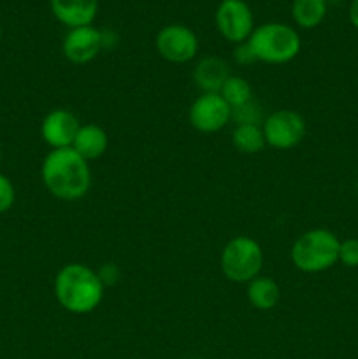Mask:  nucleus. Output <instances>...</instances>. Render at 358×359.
<instances>
[{
  "label": "nucleus",
  "instance_id": "f257e3e1",
  "mask_svg": "<svg viewBox=\"0 0 358 359\" xmlns=\"http://www.w3.org/2000/svg\"><path fill=\"white\" fill-rule=\"evenodd\" d=\"M41 175L48 191L67 202L83 198L91 186L90 165L72 147L51 149L42 161Z\"/></svg>",
  "mask_w": 358,
  "mask_h": 359
},
{
  "label": "nucleus",
  "instance_id": "f03ea898",
  "mask_svg": "<svg viewBox=\"0 0 358 359\" xmlns=\"http://www.w3.org/2000/svg\"><path fill=\"white\" fill-rule=\"evenodd\" d=\"M55 297L72 314H90L104 298V284L97 270L84 263H69L55 277Z\"/></svg>",
  "mask_w": 358,
  "mask_h": 359
},
{
  "label": "nucleus",
  "instance_id": "7ed1b4c3",
  "mask_svg": "<svg viewBox=\"0 0 358 359\" xmlns=\"http://www.w3.org/2000/svg\"><path fill=\"white\" fill-rule=\"evenodd\" d=\"M256 62L270 63V65H283L291 62L300 53V35L295 28L286 23H263L253 30L248 39Z\"/></svg>",
  "mask_w": 358,
  "mask_h": 359
},
{
  "label": "nucleus",
  "instance_id": "20e7f679",
  "mask_svg": "<svg viewBox=\"0 0 358 359\" xmlns=\"http://www.w3.org/2000/svg\"><path fill=\"white\" fill-rule=\"evenodd\" d=\"M340 241L326 228H314L295 241L291 245V263L304 273H319L332 269L339 262Z\"/></svg>",
  "mask_w": 358,
  "mask_h": 359
},
{
  "label": "nucleus",
  "instance_id": "39448f33",
  "mask_svg": "<svg viewBox=\"0 0 358 359\" xmlns=\"http://www.w3.org/2000/svg\"><path fill=\"white\" fill-rule=\"evenodd\" d=\"M263 266V251L258 242L246 235H239L221 251V272L228 280L248 284L260 276Z\"/></svg>",
  "mask_w": 358,
  "mask_h": 359
},
{
  "label": "nucleus",
  "instance_id": "423d86ee",
  "mask_svg": "<svg viewBox=\"0 0 358 359\" xmlns=\"http://www.w3.org/2000/svg\"><path fill=\"white\" fill-rule=\"evenodd\" d=\"M214 23L221 37L234 44H242L255 30L251 7L244 0H221L214 13Z\"/></svg>",
  "mask_w": 358,
  "mask_h": 359
},
{
  "label": "nucleus",
  "instance_id": "0eeeda50",
  "mask_svg": "<svg viewBox=\"0 0 358 359\" xmlns=\"http://www.w3.org/2000/svg\"><path fill=\"white\" fill-rule=\"evenodd\" d=\"M262 130L267 146L274 149H291L302 142L307 126H305V119L297 111L281 109L267 116Z\"/></svg>",
  "mask_w": 358,
  "mask_h": 359
},
{
  "label": "nucleus",
  "instance_id": "6e6552de",
  "mask_svg": "<svg viewBox=\"0 0 358 359\" xmlns=\"http://www.w3.org/2000/svg\"><path fill=\"white\" fill-rule=\"evenodd\" d=\"M190 125L202 133L220 132L232 121V107L220 93H202L188 112Z\"/></svg>",
  "mask_w": 358,
  "mask_h": 359
},
{
  "label": "nucleus",
  "instance_id": "1a4fd4ad",
  "mask_svg": "<svg viewBox=\"0 0 358 359\" xmlns=\"http://www.w3.org/2000/svg\"><path fill=\"white\" fill-rule=\"evenodd\" d=\"M157 51L171 63H186L195 58L199 51V39L192 28L185 25H167L157 34Z\"/></svg>",
  "mask_w": 358,
  "mask_h": 359
},
{
  "label": "nucleus",
  "instance_id": "9d476101",
  "mask_svg": "<svg viewBox=\"0 0 358 359\" xmlns=\"http://www.w3.org/2000/svg\"><path fill=\"white\" fill-rule=\"evenodd\" d=\"M102 48H104V37H102V32L97 30L93 25L70 28L62 42L63 56L76 65L91 62Z\"/></svg>",
  "mask_w": 358,
  "mask_h": 359
},
{
  "label": "nucleus",
  "instance_id": "9b49d317",
  "mask_svg": "<svg viewBox=\"0 0 358 359\" xmlns=\"http://www.w3.org/2000/svg\"><path fill=\"white\" fill-rule=\"evenodd\" d=\"M79 128V119L72 112L67 109H53L42 119L41 135L51 149H65L72 147Z\"/></svg>",
  "mask_w": 358,
  "mask_h": 359
},
{
  "label": "nucleus",
  "instance_id": "f8f14e48",
  "mask_svg": "<svg viewBox=\"0 0 358 359\" xmlns=\"http://www.w3.org/2000/svg\"><path fill=\"white\" fill-rule=\"evenodd\" d=\"M51 13L70 28L90 27L98 13V0H49Z\"/></svg>",
  "mask_w": 358,
  "mask_h": 359
},
{
  "label": "nucleus",
  "instance_id": "ddd939ff",
  "mask_svg": "<svg viewBox=\"0 0 358 359\" xmlns=\"http://www.w3.org/2000/svg\"><path fill=\"white\" fill-rule=\"evenodd\" d=\"M230 67L225 60L216 56H207L197 63L193 70V79L202 93H220L225 81L230 77Z\"/></svg>",
  "mask_w": 358,
  "mask_h": 359
},
{
  "label": "nucleus",
  "instance_id": "4468645a",
  "mask_svg": "<svg viewBox=\"0 0 358 359\" xmlns=\"http://www.w3.org/2000/svg\"><path fill=\"white\" fill-rule=\"evenodd\" d=\"M109 147V137L102 126L95 125V123H88V125H81L79 132H77L76 139H74L72 149L84 158L86 161L97 160L102 154L107 151Z\"/></svg>",
  "mask_w": 358,
  "mask_h": 359
},
{
  "label": "nucleus",
  "instance_id": "2eb2a0df",
  "mask_svg": "<svg viewBox=\"0 0 358 359\" xmlns=\"http://www.w3.org/2000/svg\"><path fill=\"white\" fill-rule=\"evenodd\" d=\"M248 300L258 311H272L281 298L279 284L272 277L258 276L248 283Z\"/></svg>",
  "mask_w": 358,
  "mask_h": 359
},
{
  "label": "nucleus",
  "instance_id": "dca6fc26",
  "mask_svg": "<svg viewBox=\"0 0 358 359\" xmlns=\"http://www.w3.org/2000/svg\"><path fill=\"white\" fill-rule=\"evenodd\" d=\"M326 0H293L291 16L298 27L311 30L319 27L326 16Z\"/></svg>",
  "mask_w": 358,
  "mask_h": 359
},
{
  "label": "nucleus",
  "instance_id": "f3484780",
  "mask_svg": "<svg viewBox=\"0 0 358 359\" xmlns=\"http://www.w3.org/2000/svg\"><path fill=\"white\" fill-rule=\"evenodd\" d=\"M232 142L241 153L246 154H256L267 146L260 125H237L232 132Z\"/></svg>",
  "mask_w": 358,
  "mask_h": 359
},
{
  "label": "nucleus",
  "instance_id": "a211bd4d",
  "mask_svg": "<svg viewBox=\"0 0 358 359\" xmlns=\"http://www.w3.org/2000/svg\"><path fill=\"white\" fill-rule=\"evenodd\" d=\"M221 97L225 98L228 105L232 109L239 107V105H244L246 102L253 100V90L249 86L248 81L241 76H230L225 81L223 88L220 91Z\"/></svg>",
  "mask_w": 358,
  "mask_h": 359
},
{
  "label": "nucleus",
  "instance_id": "6ab92c4d",
  "mask_svg": "<svg viewBox=\"0 0 358 359\" xmlns=\"http://www.w3.org/2000/svg\"><path fill=\"white\" fill-rule=\"evenodd\" d=\"M232 119L237 125H260L263 119L262 107L255 100H249L244 105L232 109Z\"/></svg>",
  "mask_w": 358,
  "mask_h": 359
},
{
  "label": "nucleus",
  "instance_id": "aec40b11",
  "mask_svg": "<svg viewBox=\"0 0 358 359\" xmlns=\"http://www.w3.org/2000/svg\"><path fill=\"white\" fill-rule=\"evenodd\" d=\"M339 262L347 269L358 266V238H346L340 241L339 245Z\"/></svg>",
  "mask_w": 358,
  "mask_h": 359
},
{
  "label": "nucleus",
  "instance_id": "412c9836",
  "mask_svg": "<svg viewBox=\"0 0 358 359\" xmlns=\"http://www.w3.org/2000/svg\"><path fill=\"white\" fill-rule=\"evenodd\" d=\"M16 200V189L7 175L0 174V214L7 212L14 205Z\"/></svg>",
  "mask_w": 358,
  "mask_h": 359
},
{
  "label": "nucleus",
  "instance_id": "4be33fe9",
  "mask_svg": "<svg viewBox=\"0 0 358 359\" xmlns=\"http://www.w3.org/2000/svg\"><path fill=\"white\" fill-rule=\"evenodd\" d=\"M234 58L237 60L241 65H248V63L256 62L255 55H253V51H251V48L248 46V42L237 44V48H235V51H234Z\"/></svg>",
  "mask_w": 358,
  "mask_h": 359
},
{
  "label": "nucleus",
  "instance_id": "5701e85b",
  "mask_svg": "<svg viewBox=\"0 0 358 359\" xmlns=\"http://www.w3.org/2000/svg\"><path fill=\"white\" fill-rule=\"evenodd\" d=\"M97 273H98V277H100L102 284H104V286H107V284H114L116 280H118L119 269L116 265H112V263H109V265L102 266Z\"/></svg>",
  "mask_w": 358,
  "mask_h": 359
},
{
  "label": "nucleus",
  "instance_id": "b1692460",
  "mask_svg": "<svg viewBox=\"0 0 358 359\" xmlns=\"http://www.w3.org/2000/svg\"><path fill=\"white\" fill-rule=\"evenodd\" d=\"M347 16H350L351 25L358 30V0H351L350 11H347Z\"/></svg>",
  "mask_w": 358,
  "mask_h": 359
},
{
  "label": "nucleus",
  "instance_id": "393cba45",
  "mask_svg": "<svg viewBox=\"0 0 358 359\" xmlns=\"http://www.w3.org/2000/svg\"><path fill=\"white\" fill-rule=\"evenodd\" d=\"M0 37H2V30H0Z\"/></svg>",
  "mask_w": 358,
  "mask_h": 359
},
{
  "label": "nucleus",
  "instance_id": "a878e982",
  "mask_svg": "<svg viewBox=\"0 0 358 359\" xmlns=\"http://www.w3.org/2000/svg\"><path fill=\"white\" fill-rule=\"evenodd\" d=\"M326 2H329V0H326ZM333 2H337V0H333Z\"/></svg>",
  "mask_w": 358,
  "mask_h": 359
}]
</instances>
